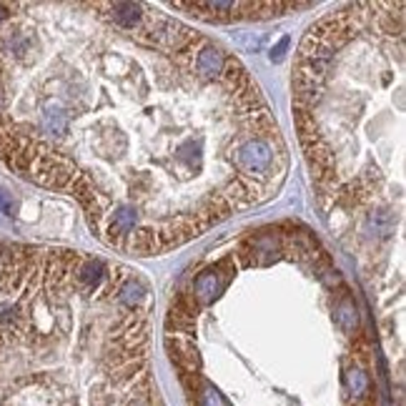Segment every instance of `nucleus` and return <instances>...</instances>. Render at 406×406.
<instances>
[{"mask_svg": "<svg viewBox=\"0 0 406 406\" xmlns=\"http://www.w3.org/2000/svg\"><path fill=\"white\" fill-rule=\"evenodd\" d=\"M236 161H239V166L244 168L246 174H266L271 166V146L266 141H248V144L239 148Z\"/></svg>", "mask_w": 406, "mask_h": 406, "instance_id": "f257e3e1", "label": "nucleus"}, {"mask_svg": "<svg viewBox=\"0 0 406 406\" xmlns=\"http://www.w3.org/2000/svg\"><path fill=\"white\" fill-rule=\"evenodd\" d=\"M198 73H203V76H218V73H223V66H226V58H223V53L218 48H203L201 53H198Z\"/></svg>", "mask_w": 406, "mask_h": 406, "instance_id": "f03ea898", "label": "nucleus"}, {"mask_svg": "<svg viewBox=\"0 0 406 406\" xmlns=\"http://www.w3.org/2000/svg\"><path fill=\"white\" fill-rule=\"evenodd\" d=\"M193 293H196V299L201 304H209L214 301V296L218 293V276L214 271H206L196 279V286H193Z\"/></svg>", "mask_w": 406, "mask_h": 406, "instance_id": "7ed1b4c3", "label": "nucleus"}, {"mask_svg": "<svg viewBox=\"0 0 406 406\" xmlns=\"http://www.w3.org/2000/svg\"><path fill=\"white\" fill-rule=\"evenodd\" d=\"M111 15L118 25H126V28H133V25L141 20V8L133 6V3H113L111 6Z\"/></svg>", "mask_w": 406, "mask_h": 406, "instance_id": "20e7f679", "label": "nucleus"}, {"mask_svg": "<svg viewBox=\"0 0 406 406\" xmlns=\"http://www.w3.org/2000/svg\"><path fill=\"white\" fill-rule=\"evenodd\" d=\"M43 128L48 133H53V136H63L68 128V115L58 106L46 108V113H43Z\"/></svg>", "mask_w": 406, "mask_h": 406, "instance_id": "39448f33", "label": "nucleus"}, {"mask_svg": "<svg viewBox=\"0 0 406 406\" xmlns=\"http://www.w3.org/2000/svg\"><path fill=\"white\" fill-rule=\"evenodd\" d=\"M136 223H138L136 211L128 209V206H123V209H118L113 223H111V233H113V236H128V233L133 231V226H136Z\"/></svg>", "mask_w": 406, "mask_h": 406, "instance_id": "423d86ee", "label": "nucleus"}, {"mask_svg": "<svg viewBox=\"0 0 406 406\" xmlns=\"http://www.w3.org/2000/svg\"><path fill=\"white\" fill-rule=\"evenodd\" d=\"M101 279H103V263L101 261H88L83 269H80V281L88 284V286H96Z\"/></svg>", "mask_w": 406, "mask_h": 406, "instance_id": "0eeeda50", "label": "nucleus"}, {"mask_svg": "<svg viewBox=\"0 0 406 406\" xmlns=\"http://www.w3.org/2000/svg\"><path fill=\"white\" fill-rule=\"evenodd\" d=\"M349 388H351L354 396H364L366 388H369V379L361 369H351L349 371Z\"/></svg>", "mask_w": 406, "mask_h": 406, "instance_id": "6e6552de", "label": "nucleus"}, {"mask_svg": "<svg viewBox=\"0 0 406 406\" xmlns=\"http://www.w3.org/2000/svg\"><path fill=\"white\" fill-rule=\"evenodd\" d=\"M336 321H339L346 331H354V326H356V311H354V306L351 304L341 306L339 314H336Z\"/></svg>", "mask_w": 406, "mask_h": 406, "instance_id": "1a4fd4ad", "label": "nucleus"}, {"mask_svg": "<svg viewBox=\"0 0 406 406\" xmlns=\"http://www.w3.org/2000/svg\"><path fill=\"white\" fill-rule=\"evenodd\" d=\"M201 406H228V404L221 399V394H218L216 388L206 386L203 388V394H201Z\"/></svg>", "mask_w": 406, "mask_h": 406, "instance_id": "9d476101", "label": "nucleus"}, {"mask_svg": "<svg viewBox=\"0 0 406 406\" xmlns=\"http://www.w3.org/2000/svg\"><path fill=\"white\" fill-rule=\"evenodd\" d=\"M239 43L241 46H244L246 50H248V53H253V50H258L263 46V41L258 36H251V33H241L239 36Z\"/></svg>", "mask_w": 406, "mask_h": 406, "instance_id": "9b49d317", "label": "nucleus"}, {"mask_svg": "<svg viewBox=\"0 0 406 406\" xmlns=\"http://www.w3.org/2000/svg\"><path fill=\"white\" fill-rule=\"evenodd\" d=\"M141 293H144V288L138 286V284H126V288H123V301L126 304H138L141 301Z\"/></svg>", "mask_w": 406, "mask_h": 406, "instance_id": "f8f14e48", "label": "nucleus"}, {"mask_svg": "<svg viewBox=\"0 0 406 406\" xmlns=\"http://www.w3.org/2000/svg\"><path fill=\"white\" fill-rule=\"evenodd\" d=\"M288 43H291V41H288V38H281V41H279V46H276V48L271 50V60H276V63H279V60L284 58V53H286Z\"/></svg>", "mask_w": 406, "mask_h": 406, "instance_id": "ddd939ff", "label": "nucleus"}, {"mask_svg": "<svg viewBox=\"0 0 406 406\" xmlns=\"http://www.w3.org/2000/svg\"><path fill=\"white\" fill-rule=\"evenodd\" d=\"M0 211H3V214H13V201L6 196V193H0Z\"/></svg>", "mask_w": 406, "mask_h": 406, "instance_id": "4468645a", "label": "nucleus"}, {"mask_svg": "<svg viewBox=\"0 0 406 406\" xmlns=\"http://www.w3.org/2000/svg\"><path fill=\"white\" fill-rule=\"evenodd\" d=\"M6 18V6H0V20Z\"/></svg>", "mask_w": 406, "mask_h": 406, "instance_id": "2eb2a0df", "label": "nucleus"}]
</instances>
